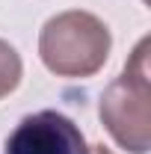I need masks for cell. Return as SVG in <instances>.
I'll use <instances>...</instances> for the list:
<instances>
[{
  "label": "cell",
  "instance_id": "obj_1",
  "mask_svg": "<svg viewBox=\"0 0 151 154\" xmlns=\"http://www.w3.org/2000/svg\"><path fill=\"white\" fill-rule=\"evenodd\" d=\"M113 48V33L104 21L83 12L68 9L51 21H45L39 33V59L57 77H92L104 68Z\"/></svg>",
  "mask_w": 151,
  "mask_h": 154
},
{
  "label": "cell",
  "instance_id": "obj_2",
  "mask_svg": "<svg viewBox=\"0 0 151 154\" xmlns=\"http://www.w3.org/2000/svg\"><path fill=\"white\" fill-rule=\"evenodd\" d=\"M98 116L116 142L131 154H145L151 145V80L148 38L133 48L122 74L101 92Z\"/></svg>",
  "mask_w": 151,
  "mask_h": 154
},
{
  "label": "cell",
  "instance_id": "obj_3",
  "mask_svg": "<svg viewBox=\"0 0 151 154\" xmlns=\"http://www.w3.org/2000/svg\"><path fill=\"white\" fill-rule=\"evenodd\" d=\"M3 154H89L83 131L59 110L24 116L6 136Z\"/></svg>",
  "mask_w": 151,
  "mask_h": 154
},
{
  "label": "cell",
  "instance_id": "obj_4",
  "mask_svg": "<svg viewBox=\"0 0 151 154\" xmlns=\"http://www.w3.org/2000/svg\"><path fill=\"white\" fill-rule=\"evenodd\" d=\"M24 74V65H21L18 51L0 38V98H6L9 92H15Z\"/></svg>",
  "mask_w": 151,
  "mask_h": 154
},
{
  "label": "cell",
  "instance_id": "obj_5",
  "mask_svg": "<svg viewBox=\"0 0 151 154\" xmlns=\"http://www.w3.org/2000/svg\"><path fill=\"white\" fill-rule=\"evenodd\" d=\"M89 154H113V151H110L107 145H101V142H98V145H89Z\"/></svg>",
  "mask_w": 151,
  "mask_h": 154
}]
</instances>
